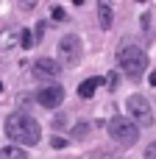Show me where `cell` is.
<instances>
[{
  "label": "cell",
  "instance_id": "cell-21",
  "mask_svg": "<svg viewBox=\"0 0 156 159\" xmlns=\"http://www.w3.org/2000/svg\"><path fill=\"white\" fill-rule=\"evenodd\" d=\"M0 89H3V84H0Z\"/></svg>",
  "mask_w": 156,
  "mask_h": 159
},
{
  "label": "cell",
  "instance_id": "cell-20",
  "mask_svg": "<svg viewBox=\"0 0 156 159\" xmlns=\"http://www.w3.org/2000/svg\"><path fill=\"white\" fill-rule=\"evenodd\" d=\"M148 84H151V87H156V70L151 73V75H148Z\"/></svg>",
  "mask_w": 156,
  "mask_h": 159
},
{
  "label": "cell",
  "instance_id": "cell-2",
  "mask_svg": "<svg viewBox=\"0 0 156 159\" xmlns=\"http://www.w3.org/2000/svg\"><path fill=\"white\" fill-rule=\"evenodd\" d=\"M117 61H120V70H123L128 78H140V75L148 70V56H145V50L137 48V45H126V48H120Z\"/></svg>",
  "mask_w": 156,
  "mask_h": 159
},
{
  "label": "cell",
  "instance_id": "cell-14",
  "mask_svg": "<svg viewBox=\"0 0 156 159\" xmlns=\"http://www.w3.org/2000/svg\"><path fill=\"white\" fill-rule=\"evenodd\" d=\"M117 84H120V73H109V78H106V87H109V89H117Z\"/></svg>",
  "mask_w": 156,
  "mask_h": 159
},
{
  "label": "cell",
  "instance_id": "cell-15",
  "mask_svg": "<svg viewBox=\"0 0 156 159\" xmlns=\"http://www.w3.org/2000/svg\"><path fill=\"white\" fill-rule=\"evenodd\" d=\"M50 145H53V148H59V151H61V148H67V140H64V137H59V134H56V137H53V140H50Z\"/></svg>",
  "mask_w": 156,
  "mask_h": 159
},
{
  "label": "cell",
  "instance_id": "cell-16",
  "mask_svg": "<svg viewBox=\"0 0 156 159\" xmlns=\"http://www.w3.org/2000/svg\"><path fill=\"white\" fill-rule=\"evenodd\" d=\"M140 22H142V31L148 34V31H151V14H142V17H140Z\"/></svg>",
  "mask_w": 156,
  "mask_h": 159
},
{
  "label": "cell",
  "instance_id": "cell-3",
  "mask_svg": "<svg viewBox=\"0 0 156 159\" xmlns=\"http://www.w3.org/2000/svg\"><path fill=\"white\" fill-rule=\"evenodd\" d=\"M109 134L120 145H134L140 140V126L134 120H128V117H112L109 120Z\"/></svg>",
  "mask_w": 156,
  "mask_h": 159
},
{
  "label": "cell",
  "instance_id": "cell-12",
  "mask_svg": "<svg viewBox=\"0 0 156 159\" xmlns=\"http://www.w3.org/2000/svg\"><path fill=\"white\" fill-rule=\"evenodd\" d=\"M87 131H89V126H87V123H75V126H73V137H75V140H84V137H87Z\"/></svg>",
  "mask_w": 156,
  "mask_h": 159
},
{
  "label": "cell",
  "instance_id": "cell-5",
  "mask_svg": "<svg viewBox=\"0 0 156 159\" xmlns=\"http://www.w3.org/2000/svg\"><path fill=\"white\" fill-rule=\"evenodd\" d=\"M126 106H128V117L137 126H154V109H151V103L142 95H131L126 101Z\"/></svg>",
  "mask_w": 156,
  "mask_h": 159
},
{
  "label": "cell",
  "instance_id": "cell-9",
  "mask_svg": "<svg viewBox=\"0 0 156 159\" xmlns=\"http://www.w3.org/2000/svg\"><path fill=\"white\" fill-rule=\"evenodd\" d=\"M98 20H100V28H112V6L109 3H100L98 6Z\"/></svg>",
  "mask_w": 156,
  "mask_h": 159
},
{
  "label": "cell",
  "instance_id": "cell-19",
  "mask_svg": "<svg viewBox=\"0 0 156 159\" xmlns=\"http://www.w3.org/2000/svg\"><path fill=\"white\" fill-rule=\"evenodd\" d=\"M42 34H45V22H39V25L33 28V36H39V39H42Z\"/></svg>",
  "mask_w": 156,
  "mask_h": 159
},
{
  "label": "cell",
  "instance_id": "cell-6",
  "mask_svg": "<svg viewBox=\"0 0 156 159\" xmlns=\"http://www.w3.org/2000/svg\"><path fill=\"white\" fill-rule=\"evenodd\" d=\"M36 101H39L45 109H56V106H61V101H64V87L50 84V87H45V89L36 92Z\"/></svg>",
  "mask_w": 156,
  "mask_h": 159
},
{
  "label": "cell",
  "instance_id": "cell-4",
  "mask_svg": "<svg viewBox=\"0 0 156 159\" xmlns=\"http://www.w3.org/2000/svg\"><path fill=\"white\" fill-rule=\"evenodd\" d=\"M81 53H84V45L75 34H67L59 39V59L67 64V67H75L81 61Z\"/></svg>",
  "mask_w": 156,
  "mask_h": 159
},
{
  "label": "cell",
  "instance_id": "cell-17",
  "mask_svg": "<svg viewBox=\"0 0 156 159\" xmlns=\"http://www.w3.org/2000/svg\"><path fill=\"white\" fill-rule=\"evenodd\" d=\"M145 159H156V143H151V145L145 148Z\"/></svg>",
  "mask_w": 156,
  "mask_h": 159
},
{
  "label": "cell",
  "instance_id": "cell-13",
  "mask_svg": "<svg viewBox=\"0 0 156 159\" xmlns=\"http://www.w3.org/2000/svg\"><path fill=\"white\" fill-rule=\"evenodd\" d=\"M50 17H53V20H67V11H64L61 6H53V8H50Z\"/></svg>",
  "mask_w": 156,
  "mask_h": 159
},
{
  "label": "cell",
  "instance_id": "cell-7",
  "mask_svg": "<svg viewBox=\"0 0 156 159\" xmlns=\"http://www.w3.org/2000/svg\"><path fill=\"white\" fill-rule=\"evenodd\" d=\"M33 70H36L39 75H45V78H56V75L61 73V64H59L56 59H36V61H33Z\"/></svg>",
  "mask_w": 156,
  "mask_h": 159
},
{
  "label": "cell",
  "instance_id": "cell-10",
  "mask_svg": "<svg viewBox=\"0 0 156 159\" xmlns=\"http://www.w3.org/2000/svg\"><path fill=\"white\" fill-rule=\"evenodd\" d=\"M0 159H28V154L22 148H0Z\"/></svg>",
  "mask_w": 156,
  "mask_h": 159
},
{
  "label": "cell",
  "instance_id": "cell-11",
  "mask_svg": "<svg viewBox=\"0 0 156 159\" xmlns=\"http://www.w3.org/2000/svg\"><path fill=\"white\" fill-rule=\"evenodd\" d=\"M33 42H36V36H33V31H28V28H20V45L28 50V48H33Z\"/></svg>",
  "mask_w": 156,
  "mask_h": 159
},
{
  "label": "cell",
  "instance_id": "cell-8",
  "mask_svg": "<svg viewBox=\"0 0 156 159\" xmlns=\"http://www.w3.org/2000/svg\"><path fill=\"white\" fill-rule=\"evenodd\" d=\"M100 84H106V78H98V75H95V78H87V81L78 87V95H81V98H92Z\"/></svg>",
  "mask_w": 156,
  "mask_h": 159
},
{
  "label": "cell",
  "instance_id": "cell-18",
  "mask_svg": "<svg viewBox=\"0 0 156 159\" xmlns=\"http://www.w3.org/2000/svg\"><path fill=\"white\" fill-rule=\"evenodd\" d=\"M64 123H67V117H64V115H59V117L53 120V126H56V129H64Z\"/></svg>",
  "mask_w": 156,
  "mask_h": 159
},
{
  "label": "cell",
  "instance_id": "cell-1",
  "mask_svg": "<svg viewBox=\"0 0 156 159\" xmlns=\"http://www.w3.org/2000/svg\"><path fill=\"white\" fill-rule=\"evenodd\" d=\"M6 134H8V140H14L17 145H36V143L42 140L39 123H36L31 115H25V112H14V115L6 117Z\"/></svg>",
  "mask_w": 156,
  "mask_h": 159
}]
</instances>
